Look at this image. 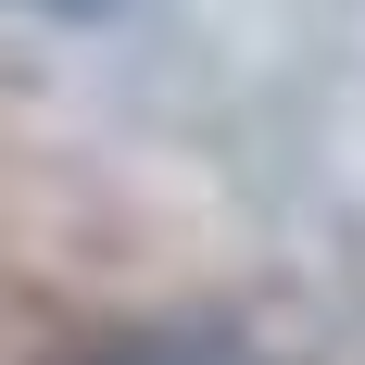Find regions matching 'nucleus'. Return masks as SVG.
Returning <instances> with one entry per match:
<instances>
[{
    "label": "nucleus",
    "mask_w": 365,
    "mask_h": 365,
    "mask_svg": "<svg viewBox=\"0 0 365 365\" xmlns=\"http://www.w3.org/2000/svg\"><path fill=\"white\" fill-rule=\"evenodd\" d=\"M101 365H264V353L227 340V328H151V340H113Z\"/></svg>",
    "instance_id": "nucleus-1"
},
{
    "label": "nucleus",
    "mask_w": 365,
    "mask_h": 365,
    "mask_svg": "<svg viewBox=\"0 0 365 365\" xmlns=\"http://www.w3.org/2000/svg\"><path fill=\"white\" fill-rule=\"evenodd\" d=\"M26 13H51V26H101L113 0H26Z\"/></svg>",
    "instance_id": "nucleus-2"
}]
</instances>
